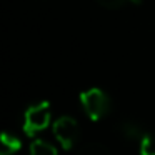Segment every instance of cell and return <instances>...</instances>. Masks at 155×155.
<instances>
[{
    "label": "cell",
    "mask_w": 155,
    "mask_h": 155,
    "mask_svg": "<svg viewBox=\"0 0 155 155\" xmlns=\"http://www.w3.org/2000/svg\"><path fill=\"white\" fill-rule=\"evenodd\" d=\"M80 104H82V108H84L85 115L94 122L102 120L104 117H107L112 108L110 97L102 88H97V87L82 92Z\"/></svg>",
    "instance_id": "6da1fadb"
},
{
    "label": "cell",
    "mask_w": 155,
    "mask_h": 155,
    "mask_svg": "<svg viewBox=\"0 0 155 155\" xmlns=\"http://www.w3.org/2000/svg\"><path fill=\"white\" fill-rule=\"evenodd\" d=\"M22 148V140L10 132H4L0 138V155H14Z\"/></svg>",
    "instance_id": "5b68a950"
},
{
    "label": "cell",
    "mask_w": 155,
    "mask_h": 155,
    "mask_svg": "<svg viewBox=\"0 0 155 155\" xmlns=\"http://www.w3.org/2000/svg\"><path fill=\"white\" fill-rule=\"evenodd\" d=\"M52 130H54L57 142L65 150H72L80 140V125L70 115H62V117L55 118Z\"/></svg>",
    "instance_id": "3957f363"
},
{
    "label": "cell",
    "mask_w": 155,
    "mask_h": 155,
    "mask_svg": "<svg viewBox=\"0 0 155 155\" xmlns=\"http://www.w3.org/2000/svg\"><path fill=\"white\" fill-rule=\"evenodd\" d=\"M30 155H58L57 148L52 143H48L47 140L37 138L30 143Z\"/></svg>",
    "instance_id": "8992f818"
},
{
    "label": "cell",
    "mask_w": 155,
    "mask_h": 155,
    "mask_svg": "<svg viewBox=\"0 0 155 155\" xmlns=\"http://www.w3.org/2000/svg\"><path fill=\"white\" fill-rule=\"evenodd\" d=\"M50 124V105L48 102H37L27 107L24 114V132L28 137H35Z\"/></svg>",
    "instance_id": "7a4b0ae2"
},
{
    "label": "cell",
    "mask_w": 155,
    "mask_h": 155,
    "mask_svg": "<svg viewBox=\"0 0 155 155\" xmlns=\"http://www.w3.org/2000/svg\"><path fill=\"white\" fill-rule=\"evenodd\" d=\"M97 2L104 8H108V10H117V8L124 7L125 4H135V5L142 4V0H97Z\"/></svg>",
    "instance_id": "9c48e42d"
},
{
    "label": "cell",
    "mask_w": 155,
    "mask_h": 155,
    "mask_svg": "<svg viewBox=\"0 0 155 155\" xmlns=\"http://www.w3.org/2000/svg\"><path fill=\"white\" fill-rule=\"evenodd\" d=\"M117 130L120 132V135L128 142H140L142 137L145 135V132H143V128L140 127V124H137V122H134V120L122 122Z\"/></svg>",
    "instance_id": "277c9868"
},
{
    "label": "cell",
    "mask_w": 155,
    "mask_h": 155,
    "mask_svg": "<svg viewBox=\"0 0 155 155\" xmlns=\"http://www.w3.org/2000/svg\"><path fill=\"white\" fill-rule=\"evenodd\" d=\"M138 143H140V155H155V132H147Z\"/></svg>",
    "instance_id": "52a82bcc"
},
{
    "label": "cell",
    "mask_w": 155,
    "mask_h": 155,
    "mask_svg": "<svg viewBox=\"0 0 155 155\" xmlns=\"http://www.w3.org/2000/svg\"><path fill=\"white\" fill-rule=\"evenodd\" d=\"M75 155H110V152H108V148L105 147L104 143H97V142H94V143L84 145V147H82Z\"/></svg>",
    "instance_id": "ba28073f"
}]
</instances>
